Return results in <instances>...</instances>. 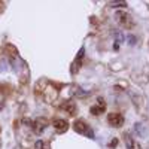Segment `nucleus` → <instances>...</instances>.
<instances>
[{
	"label": "nucleus",
	"instance_id": "nucleus-1",
	"mask_svg": "<svg viewBox=\"0 0 149 149\" xmlns=\"http://www.w3.org/2000/svg\"><path fill=\"white\" fill-rule=\"evenodd\" d=\"M115 19H116V22L119 24V26L122 29H125V30H131L134 27V21H133L131 15L125 10H116L115 12Z\"/></svg>",
	"mask_w": 149,
	"mask_h": 149
},
{
	"label": "nucleus",
	"instance_id": "nucleus-2",
	"mask_svg": "<svg viewBox=\"0 0 149 149\" xmlns=\"http://www.w3.org/2000/svg\"><path fill=\"white\" fill-rule=\"evenodd\" d=\"M73 130L76 131V133H79V134L88 136L90 139H94V133H93L91 127H90V125H88V124H86L85 121H82V119L74 121V124H73Z\"/></svg>",
	"mask_w": 149,
	"mask_h": 149
},
{
	"label": "nucleus",
	"instance_id": "nucleus-3",
	"mask_svg": "<svg viewBox=\"0 0 149 149\" xmlns=\"http://www.w3.org/2000/svg\"><path fill=\"white\" fill-rule=\"evenodd\" d=\"M107 122L110 124L112 127H115V128H119L124 125V122H125V118H124L122 113H109L107 115Z\"/></svg>",
	"mask_w": 149,
	"mask_h": 149
},
{
	"label": "nucleus",
	"instance_id": "nucleus-4",
	"mask_svg": "<svg viewBox=\"0 0 149 149\" xmlns=\"http://www.w3.org/2000/svg\"><path fill=\"white\" fill-rule=\"evenodd\" d=\"M106 110V102H104V98L103 97H98V100H97V104H94L90 112H91V115L94 116H98V115H102L103 112Z\"/></svg>",
	"mask_w": 149,
	"mask_h": 149
},
{
	"label": "nucleus",
	"instance_id": "nucleus-5",
	"mask_svg": "<svg viewBox=\"0 0 149 149\" xmlns=\"http://www.w3.org/2000/svg\"><path fill=\"white\" fill-rule=\"evenodd\" d=\"M124 142H125V146H127V149H142V146H140V143L136 140V139H133L131 136L128 134V133H125L124 134Z\"/></svg>",
	"mask_w": 149,
	"mask_h": 149
},
{
	"label": "nucleus",
	"instance_id": "nucleus-6",
	"mask_svg": "<svg viewBox=\"0 0 149 149\" xmlns=\"http://www.w3.org/2000/svg\"><path fill=\"white\" fill-rule=\"evenodd\" d=\"M52 125L57 130V133H66L69 130V122L66 119H55Z\"/></svg>",
	"mask_w": 149,
	"mask_h": 149
},
{
	"label": "nucleus",
	"instance_id": "nucleus-7",
	"mask_svg": "<svg viewBox=\"0 0 149 149\" xmlns=\"http://www.w3.org/2000/svg\"><path fill=\"white\" fill-rule=\"evenodd\" d=\"M84 52H85V48H81L79 49V52H78V57H76V61L73 63V69H72V73L74 72H78L79 70V66H81V61L84 58Z\"/></svg>",
	"mask_w": 149,
	"mask_h": 149
},
{
	"label": "nucleus",
	"instance_id": "nucleus-8",
	"mask_svg": "<svg viewBox=\"0 0 149 149\" xmlns=\"http://www.w3.org/2000/svg\"><path fill=\"white\" fill-rule=\"evenodd\" d=\"M63 109H64V110H67V113H69V115H72V116H74V115H76V112H78L76 103H73V102H66V103H64V106H63Z\"/></svg>",
	"mask_w": 149,
	"mask_h": 149
},
{
	"label": "nucleus",
	"instance_id": "nucleus-9",
	"mask_svg": "<svg viewBox=\"0 0 149 149\" xmlns=\"http://www.w3.org/2000/svg\"><path fill=\"white\" fill-rule=\"evenodd\" d=\"M46 121L45 119H40V121H36L34 124H33V127H34V131L36 133H42L43 130H45V127H46Z\"/></svg>",
	"mask_w": 149,
	"mask_h": 149
},
{
	"label": "nucleus",
	"instance_id": "nucleus-10",
	"mask_svg": "<svg viewBox=\"0 0 149 149\" xmlns=\"http://www.w3.org/2000/svg\"><path fill=\"white\" fill-rule=\"evenodd\" d=\"M115 36H116V40H115V49H118L119 48V45L122 43V40H124V36H122V33H115Z\"/></svg>",
	"mask_w": 149,
	"mask_h": 149
},
{
	"label": "nucleus",
	"instance_id": "nucleus-11",
	"mask_svg": "<svg viewBox=\"0 0 149 149\" xmlns=\"http://www.w3.org/2000/svg\"><path fill=\"white\" fill-rule=\"evenodd\" d=\"M109 6H112V8L113 6H127V3L125 2H110Z\"/></svg>",
	"mask_w": 149,
	"mask_h": 149
},
{
	"label": "nucleus",
	"instance_id": "nucleus-12",
	"mask_svg": "<svg viewBox=\"0 0 149 149\" xmlns=\"http://www.w3.org/2000/svg\"><path fill=\"white\" fill-rule=\"evenodd\" d=\"M45 148V143L42 142V140H37L36 143H34V149H43Z\"/></svg>",
	"mask_w": 149,
	"mask_h": 149
},
{
	"label": "nucleus",
	"instance_id": "nucleus-13",
	"mask_svg": "<svg viewBox=\"0 0 149 149\" xmlns=\"http://www.w3.org/2000/svg\"><path fill=\"white\" fill-rule=\"evenodd\" d=\"M116 143H118V140H116V139H115V140H113V142H112V143H110V146H116Z\"/></svg>",
	"mask_w": 149,
	"mask_h": 149
}]
</instances>
